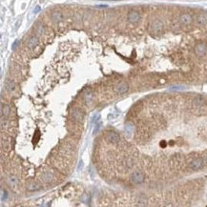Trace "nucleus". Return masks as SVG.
Listing matches in <instances>:
<instances>
[{
    "mask_svg": "<svg viewBox=\"0 0 207 207\" xmlns=\"http://www.w3.org/2000/svg\"><path fill=\"white\" fill-rule=\"evenodd\" d=\"M131 179L135 184H140L144 181V175L141 171H135L131 176Z\"/></svg>",
    "mask_w": 207,
    "mask_h": 207,
    "instance_id": "1",
    "label": "nucleus"
},
{
    "mask_svg": "<svg viewBox=\"0 0 207 207\" xmlns=\"http://www.w3.org/2000/svg\"><path fill=\"white\" fill-rule=\"evenodd\" d=\"M202 166H203V160H202V159H200V157L195 159V160L190 163V169L193 171L200 170V169L202 168Z\"/></svg>",
    "mask_w": 207,
    "mask_h": 207,
    "instance_id": "2",
    "label": "nucleus"
},
{
    "mask_svg": "<svg viewBox=\"0 0 207 207\" xmlns=\"http://www.w3.org/2000/svg\"><path fill=\"white\" fill-rule=\"evenodd\" d=\"M129 90V85L126 82H121V83L117 84L115 87V92L118 94H123L127 93Z\"/></svg>",
    "mask_w": 207,
    "mask_h": 207,
    "instance_id": "3",
    "label": "nucleus"
},
{
    "mask_svg": "<svg viewBox=\"0 0 207 207\" xmlns=\"http://www.w3.org/2000/svg\"><path fill=\"white\" fill-rule=\"evenodd\" d=\"M207 52V46L205 43H198L195 47V53L199 56H202L206 54Z\"/></svg>",
    "mask_w": 207,
    "mask_h": 207,
    "instance_id": "4",
    "label": "nucleus"
},
{
    "mask_svg": "<svg viewBox=\"0 0 207 207\" xmlns=\"http://www.w3.org/2000/svg\"><path fill=\"white\" fill-rule=\"evenodd\" d=\"M127 18H128V21L130 22V23L136 24V23H138V22L140 20V15L138 14V11H130V13L128 14Z\"/></svg>",
    "mask_w": 207,
    "mask_h": 207,
    "instance_id": "5",
    "label": "nucleus"
},
{
    "mask_svg": "<svg viewBox=\"0 0 207 207\" xmlns=\"http://www.w3.org/2000/svg\"><path fill=\"white\" fill-rule=\"evenodd\" d=\"M163 29V24L160 20H155L151 25V31L155 33H160Z\"/></svg>",
    "mask_w": 207,
    "mask_h": 207,
    "instance_id": "6",
    "label": "nucleus"
},
{
    "mask_svg": "<svg viewBox=\"0 0 207 207\" xmlns=\"http://www.w3.org/2000/svg\"><path fill=\"white\" fill-rule=\"evenodd\" d=\"M107 138L108 141L111 142V143H114V144L118 143L120 140L119 136L116 134V133H115V132H109L108 135H107V138Z\"/></svg>",
    "mask_w": 207,
    "mask_h": 207,
    "instance_id": "7",
    "label": "nucleus"
},
{
    "mask_svg": "<svg viewBox=\"0 0 207 207\" xmlns=\"http://www.w3.org/2000/svg\"><path fill=\"white\" fill-rule=\"evenodd\" d=\"M192 16L189 14H182L179 16V22L181 23L182 25H189L192 23Z\"/></svg>",
    "mask_w": 207,
    "mask_h": 207,
    "instance_id": "8",
    "label": "nucleus"
},
{
    "mask_svg": "<svg viewBox=\"0 0 207 207\" xmlns=\"http://www.w3.org/2000/svg\"><path fill=\"white\" fill-rule=\"evenodd\" d=\"M38 44V37L37 36H32L28 40L27 42V46L29 49H34Z\"/></svg>",
    "mask_w": 207,
    "mask_h": 207,
    "instance_id": "9",
    "label": "nucleus"
},
{
    "mask_svg": "<svg viewBox=\"0 0 207 207\" xmlns=\"http://www.w3.org/2000/svg\"><path fill=\"white\" fill-rule=\"evenodd\" d=\"M72 116H73L74 119L76 120V121H82L84 118V115L80 112L79 110H73Z\"/></svg>",
    "mask_w": 207,
    "mask_h": 207,
    "instance_id": "10",
    "label": "nucleus"
},
{
    "mask_svg": "<svg viewBox=\"0 0 207 207\" xmlns=\"http://www.w3.org/2000/svg\"><path fill=\"white\" fill-rule=\"evenodd\" d=\"M10 112H11V109H10L9 105L2 104V107H1V116H2V118H7L9 115H10Z\"/></svg>",
    "mask_w": 207,
    "mask_h": 207,
    "instance_id": "11",
    "label": "nucleus"
},
{
    "mask_svg": "<svg viewBox=\"0 0 207 207\" xmlns=\"http://www.w3.org/2000/svg\"><path fill=\"white\" fill-rule=\"evenodd\" d=\"M205 103V98L203 96H197V98H194L193 100V105L196 106V107H200V106H202Z\"/></svg>",
    "mask_w": 207,
    "mask_h": 207,
    "instance_id": "12",
    "label": "nucleus"
},
{
    "mask_svg": "<svg viewBox=\"0 0 207 207\" xmlns=\"http://www.w3.org/2000/svg\"><path fill=\"white\" fill-rule=\"evenodd\" d=\"M197 23L200 26H204L207 24V16L204 15H200L197 17Z\"/></svg>",
    "mask_w": 207,
    "mask_h": 207,
    "instance_id": "13",
    "label": "nucleus"
},
{
    "mask_svg": "<svg viewBox=\"0 0 207 207\" xmlns=\"http://www.w3.org/2000/svg\"><path fill=\"white\" fill-rule=\"evenodd\" d=\"M52 19L55 22H59L63 19V15L60 11H54L52 14Z\"/></svg>",
    "mask_w": 207,
    "mask_h": 207,
    "instance_id": "14",
    "label": "nucleus"
},
{
    "mask_svg": "<svg viewBox=\"0 0 207 207\" xmlns=\"http://www.w3.org/2000/svg\"><path fill=\"white\" fill-rule=\"evenodd\" d=\"M5 86H6V88H7V89L10 92H14L15 90V83H14L13 81H11V80H9V79L6 81V84H5Z\"/></svg>",
    "mask_w": 207,
    "mask_h": 207,
    "instance_id": "15",
    "label": "nucleus"
},
{
    "mask_svg": "<svg viewBox=\"0 0 207 207\" xmlns=\"http://www.w3.org/2000/svg\"><path fill=\"white\" fill-rule=\"evenodd\" d=\"M43 180H45V181H51L52 179H53V174H52L51 172H45L43 174Z\"/></svg>",
    "mask_w": 207,
    "mask_h": 207,
    "instance_id": "16",
    "label": "nucleus"
},
{
    "mask_svg": "<svg viewBox=\"0 0 207 207\" xmlns=\"http://www.w3.org/2000/svg\"><path fill=\"white\" fill-rule=\"evenodd\" d=\"M93 98H94V96H93L91 92H87V93L85 94V95H84V100H85V102H86L87 104H89V103L92 101Z\"/></svg>",
    "mask_w": 207,
    "mask_h": 207,
    "instance_id": "17",
    "label": "nucleus"
},
{
    "mask_svg": "<svg viewBox=\"0 0 207 207\" xmlns=\"http://www.w3.org/2000/svg\"><path fill=\"white\" fill-rule=\"evenodd\" d=\"M38 189H39V187L36 184H31V185L28 186V190H30V191H34V190H38Z\"/></svg>",
    "mask_w": 207,
    "mask_h": 207,
    "instance_id": "18",
    "label": "nucleus"
},
{
    "mask_svg": "<svg viewBox=\"0 0 207 207\" xmlns=\"http://www.w3.org/2000/svg\"><path fill=\"white\" fill-rule=\"evenodd\" d=\"M37 32H38V33L39 34H42V33H44V27L42 25H39L38 26V28H37Z\"/></svg>",
    "mask_w": 207,
    "mask_h": 207,
    "instance_id": "19",
    "label": "nucleus"
},
{
    "mask_svg": "<svg viewBox=\"0 0 207 207\" xmlns=\"http://www.w3.org/2000/svg\"><path fill=\"white\" fill-rule=\"evenodd\" d=\"M9 181H10L11 185H15V183H16V179H15V178H9Z\"/></svg>",
    "mask_w": 207,
    "mask_h": 207,
    "instance_id": "20",
    "label": "nucleus"
},
{
    "mask_svg": "<svg viewBox=\"0 0 207 207\" xmlns=\"http://www.w3.org/2000/svg\"><path fill=\"white\" fill-rule=\"evenodd\" d=\"M40 11V8L38 7V6H37L36 8H35V9H34V13H38V11Z\"/></svg>",
    "mask_w": 207,
    "mask_h": 207,
    "instance_id": "21",
    "label": "nucleus"
},
{
    "mask_svg": "<svg viewBox=\"0 0 207 207\" xmlns=\"http://www.w3.org/2000/svg\"><path fill=\"white\" fill-rule=\"evenodd\" d=\"M206 161H207V157H206Z\"/></svg>",
    "mask_w": 207,
    "mask_h": 207,
    "instance_id": "22",
    "label": "nucleus"
}]
</instances>
